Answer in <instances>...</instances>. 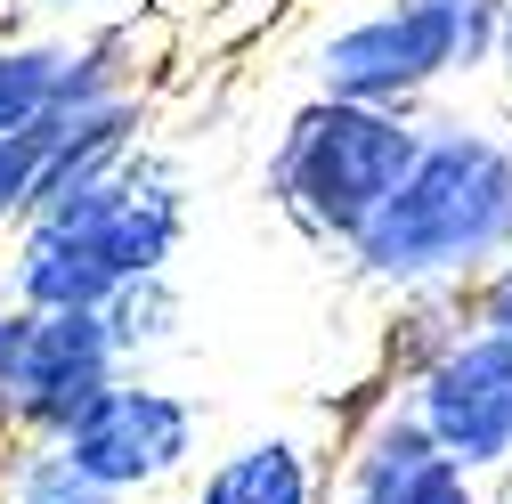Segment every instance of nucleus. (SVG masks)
Returning a JSON list of instances; mask_svg holds the SVG:
<instances>
[{
	"label": "nucleus",
	"instance_id": "obj_4",
	"mask_svg": "<svg viewBox=\"0 0 512 504\" xmlns=\"http://www.w3.org/2000/svg\"><path fill=\"white\" fill-rule=\"evenodd\" d=\"M504 25V0H374L366 17L317 33L309 90L423 114V98H439L456 74H480L504 49Z\"/></svg>",
	"mask_w": 512,
	"mask_h": 504
},
{
	"label": "nucleus",
	"instance_id": "obj_1",
	"mask_svg": "<svg viewBox=\"0 0 512 504\" xmlns=\"http://www.w3.org/2000/svg\"><path fill=\"white\" fill-rule=\"evenodd\" d=\"M512 244V122L423 114V139L382 196V212L342 252L374 293H472Z\"/></svg>",
	"mask_w": 512,
	"mask_h": 504
},
{
	"label": "nucleus",
	"instance_id": "obj_13",
	"mask_svg": "<svg viewBox=\"0 0 512 504\" xmlns=\"http://www.w3.org/2000/svg\"><path fill=\"white\" fill-rule=\"evenodd\" d=\"M106 17H131V0H9L0 9L9 33H82V25H106Z\"/></svg>",
	"mask_w": 512,
	"mask_h": 504
},
{
	"label": "nucleus",
	"instance_id": "obj_9",
	"mask_svg": "<svg viewBox=\"0 0 512 504\" xmlns=\"http://www.w3.org/2000/svg\"><path fill=\"white\" fill-rule=\"evenodd\" d=\"M334 423H261L196 456L179 504H326Z\"/></svg>",
	"mask_w": 512,
	"mask_h": 504
},
{
	"label": "nucleus",
	"instance_id": "obj_5",
	"mask_svg": "<svg viewBox=\"0 0 512 504\" xmlns=\"http://www.w3.org/2000/svg\"><path fill=\"white\" fill-rule=\"evenodd\" d=\"M57 448L74 456V472L90 488H106L114 504H139V496H163L196 472V456L212 448V415L196 391L163 383L147 366H122L114 383L66 423Z\"/></svg>",
	"mask_w": 512,
	"mask_h": 504
},
{
	"label": "nucleus",
	"instance_id": "obj_3",
	"mask_svg": "<svg viewBox=\"0 0 512 504\" xmlns=\"http://www.w3.org/2000/svg\"><path fill=\"white\" fill-rule=\"evenodd\" d=\"M415 139H423V114L358 106V98H317L309 90L285 114L277 155H269V204H277V220L342 261V252L358 244V228L382 212V196L399 187Z\"/></svg>",
	"mask_w": 512,
	"mask_h": 504
},
{
	"label": "nucleus",
	"instance_id": "obj_10",
	"mask_svg": "<svg viewBox=\"0 0 512 504\" xmlns=\"http://www.w3.org/2000/svg\"><path fill=\"white\" fill-rule=\"evenodd\" d=\"M98 326H106V342H114L122 366H155L163 350L187 342V293H179L171 269H155V277H139V285H122V293L98 309Z\"/></svg>",
	"mask_w": 512,
	"mask_h": 504
},
{
	"label": "nucleus",
	"instance_id": "obj_11",
	"mask_svg": "<svg viewBox=\"0 0 512 504\" xmlns=\"http://www.w3.org/2000/svg\"><path fill=\"white\" fill-rule=\"evenodd\" d=\"M66 49H74V33H9L0 25V139L57 114V98H66Z\"/></svg>",
	"mask_w": 512,
	"mask_h": 504
},
{
	"label": "nucleus",
	"instance_id": "obj_7",
	"mask_svg": "<svg viewBox=\"0 0 512 504\" xmlns=\"http://www.w3.org/2000/svg\"><path fill=\"white\" fill-rule=\"evenodd\" d=\"M326 504H488V480L431 448L391 383H366L334 415L326 448Z\"/></svg>",
	"mask_w": 512,
	"mask_h": 504
},
{
	"label": "nucleus",
	"instance_id": "obj_12",
	"mask_svg": "<svg viewBox=\"0 0 512 504\" xmlns=\"http://www.w3.org/2000/svg\"><path fill=\"white\" fill-rule=\"evenodd\" d=\"M0 504H114L74 472L57 439H0Z\"/></svg>",
	"mask_w": 512,
	"mask_h": 504
},
{
	"label": "nucleus",
	"instance_id": "obj_15",
	"mask_svg": "<svg viewBox=\"0 0 512 504\" xmlns=\"http://www.w3.org/2000/svg\"><path fill=\"white\" fill-rule=\"evenodd\" d=\"M0 439H9V431H0Z\"/></svg>",
	"mask_w": 512,
	"mask_h": 504
},
{
	"label": "nucleus",
	"instance_id": "obj_14",
	"mask_svg": "<svg viewBox=\"0 0 512 504\" xmlns=\"http://www.w3.org/2000/svg\"><path fill=\"white\" fill-rule=\"evenodd\" d=\"M464 318H472V326H488V334H512V244L488 261V277L464 293Z\"/></svg>",
	"mask_w": 512,
	"mask_h": 504
},
{
	"label": "nucleus",
	"instance_id": "obj_6",
	"mask_svg": "<svg viewBox=\"0 0 512 504\" xmlns=\"http://www.w3.org/2000/svg\"><path fill=\"white\" fill-rule=\"evenodd\" d=\"M122 374L98 309H33L0 293V431L66 439V423Z\"/></svg>",
	"mask_w": 512,
	"mask_h": 504
},
{
	"label": "nucleus",
	"instance_id": "obj_2",
	"mask_svg": "<svg viewBox=\"0 0 512 504\" xmlns=\"http://www.w3.org/2000/svg\"><path fill=\"white\" fill-rule=\"evenodd\" d=\"M179 244H187V171L171 147L139 139L114 171L25 212V228L0 244V293L33 309H106L122 285L171 269Z\"/></svg>",
	"mask_w": 512,
	"mask_h": 504
},
{
	"label": "nucleus",
	"instance_id": "obj_8",
	"mask_svg": "<svg viewBox=\"0 0 512 504\" xmlns=\"http://www.w3.org/2000/svg\"><path fill=\"white\" fill-rule=\"evenodd\" d=\"M407 399V415L431 431L439 456H456L464 472L496 480L512 472V334L488 326H456L407 383H391Z\"/></svg>",
	"mask_w": 512,
	"mask_h": 504
}]
</instances>
